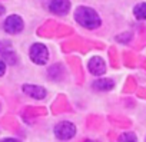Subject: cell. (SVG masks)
Listing matches in <instances>:
<instances>
[{
	"mask_svg": "<svg viewBox=\"0 0 146 142\" xmlns=\"http://www.w3.org/2000/svg\"><path fill=\"white\" fill-rule=\"evenodd\" d=\"M75 19L85 29L92 30V29H96V27L100 26V17L96 13V10H93L90 7H86V6H80V7L76 9Z\"/></svg>",
	"mask_w": 146,
	"mask_h": 142,
	"instance_id": "6da1fadb",
	"label": "cell"
},
{
	"mask_svg": "<svg viewBox=\"0 0 146 142\" xmlns=\"http://www.w3.org/2000/svg\"><path fill=\"white\" fill-rule=\"evenodd\" d=\"M30 59L36 65H44L49 59V50L42 43H35L30 47Z\"/></svg>",
	"mask_w": 146,
	"mask_h": 142,
	"instance_id": "7a4b0ae2",
	"label": "cell"
},
{
	"mask_svg": "<svg viewBox=\"0 0 146 142\" xmlns=\"http://www.w3.org/2000/svg\"><path fill=\"white\" fill-rule=\"evenodd\" d=\"M54 135L59 138V139H70L76 135V126L73 125L72 122H67V121H63L60 123L56 125L54 128Z\"/></svg>",
	"mask_w": 146,
	"mask_h": 142,
	"instance_id": "3957f363",
	"label": "cell"
},
{
	"mask_svg": "<svg viewBox=\"0 0 146 142\" xmlns=\"http://www.w3.org/2000/svg\"><path fill=\"white\" fill-rule=\"evenodd\" d=\"M23 20H22V17L20 16H17V15H12V16H9L7 19H6V22H5V30L7 32V33H10V35H17V33H20L22 30H23Z\"/></svg>",
	"mask_w": 146,
	"mask_h": 142,
	"instance_id": "277c9868",
	"label": "cell"
},
{
	"mask_svg": "<svg viewBox=\"0 0 146 142\" xmlns=\"http://www.w3.org/2000/svg\"><path fill=\"white\" fill-rule=\"evenodd\" d=\"M70 9V2L69 0H50L49 3V10L56 15H64Z\"/></svg>",
	"mask_w": 146,
	"mask_h": 142,
	"instance_id": "5b68a950",
	"label": "cell"
},
{
	"mask_svg": "<svg viewBox=\"0 0 146 142\" xmlns=\"http://www.w3.org/2000/svg\"><path fill=\"white\" fill-rule=\"evenodd\" d=\"M88 67L90 70V73L95 76H100L106 72V65L100 57H92L88 63Z\"/></svg>",
	"mask_w": 146,
	"mask_h": 142,
	"instance_id": "8992f818",
	"label": "cell"
},
{
	"mask_svg": "<svg viewBox=\"0 0 146 142\" xmlns=\"http://www.w3.org/2000/svg\"><path fill=\"white\" fill-rule=\"evenodd\" d=\"M23 91H25V93H27L29 96H32L35 99H43L46 96V89L36 86V85H25Z\"/></svg>",
	"mask_w": 146,
	"mask_h": 142,
	"instance_id": "52a82bcc",
	"label": "cell"
},
{
	"mask_svg": "<svg viewBox=\"0 0 146 142\" xmlns=\"http://www.w3.org/2000/svg\"><path fill=\"white\" fill-rule=\"evenodd\" d=\"M93 88L96 91H110L113 88V82L109 79H99L93 83Z\"/></svg>",
	"mask_w": 146,
	"mask_h": 142,
	"instance_id": "ba28073f",
	"label": "cell"
},
{
	"mask_svg": "<svg viewBox=\"0 0 146 142\" xmlns=\"http://www.w3.org/2000/svg\"><path fill=\"white\" fill-rule=\"evenodd\" d=\"M135 17L139 20H146V3H139L135 7Z\"/></svg>",
	"mask_w": 146,
	"mask_h": 142,
	"instance_id": "9c48e42d",
	"label": "cell"
},
{
	"mask_svg": "<svg viewBox=\"0 0 146 142\" xmlns=\"http://www.w3.org/2000/svg\"><path fill=\"white\" fill-rule=\"evenodd\" d=\"M119 142H136V135L132 132H126V133L120 135Z\"/></svg>",
	"mask_w": 146,
	"mask_h": 142,
	"instance_id": "30bf717a",
	"label": "cell"
},
{
	"mask_svg": "<svg viewBox=\"0 0 146 142\" xmlns=\"http://www.w3.org/2000/svg\"><path fill=\"white\" fill-rule=\"evenodd\" d=\"M5 70H6V63L0 59V76H3L5 75Z\"/></svg>",
	"mask_w": 146,
	"mask_h": 142,
	"instance_id": "8fae6325",
	"label": "cell"
},
{
	"mask_svg": "<svg viewBox=\"0 0 146 142\" xmlns=\"http://www.w3.org/2000/svg\"><path fill=\"white\" fill-rule=\"evenodd\" d=\"M0 142H19V141H17V139H13V138H6V139L0 141Z\"/></svg>",
	"mask_w": 146,
	"mask_h": 142,
	"instance_id": "7c38bea8",
	"label": "cell"
},
{
	"mask_svg": "<svg viewBox=\"0 0 146 142\" xmlns=\"http://www.w3.org/2000/svg\"><path fill=\"white\" fill-rule=\"evenodd\" d=\"M3 13H5V7H3L2 5H0V16H2Z\"/></svg>",
	"mask_w": 146,
	"mask_h": 142,
	"instance_id": "4fadbf2b",
	"label": "cell"
}]
</instances>
